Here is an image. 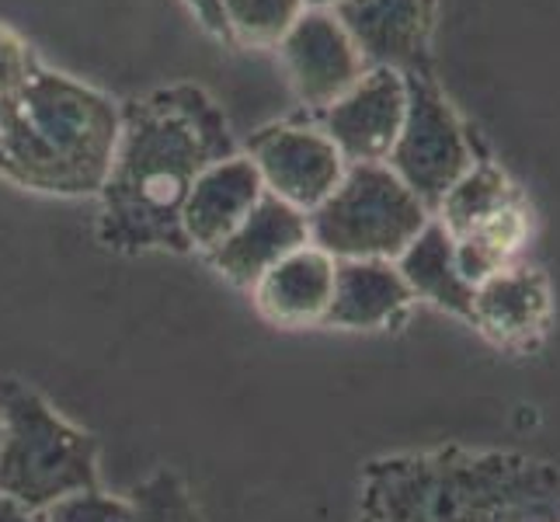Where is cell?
Wrapping results in <instances>:
<instances>
[{"label":"cell","instance_id":"cell-2","mask_svg":"<svg viewBox=\"0 0 560 522\" xmlns=\"http://www.w3.org/2000/svg\"><path fill=\"white\" fill-rule=\"evenodd\" d=\"M115 140L119 105L105 91L38 63L0 119V178L43 196H98Z\"/></svg>","mask_w":560,"mask_h":522},{"label":"cell","instance_id":"cell-12","mask_svg":"<svg viewBox=\"0 0 560 522\" xmlns=\"http://www.w3.org/2000/svg\"><path fill=\"white\" fill-rule=\"evenodd\" d=\"M303 244H311L306 212L265 192L261 202L247 212L241 227L220 247L209 251L206 262L237 289H255V282L268 268L300 251Z\"/></svg>","mask_w":560,"mask_h":522},{"label":"cell","instance_id":"cell-6","mask_svg":"<svg viewBox=\"0 0 560 522\" xmlns=\"http://www.w3.org/2000/svg\"><path fill=\"white\" fill-rule=\"evenodd\" d=\"M404 84H408V112L383 164L415 192L424 209L435 212L446 192L474 167V143L429 67L404 73Z\"/></svg>","mask_w":560,"mask_h":522},{"label":"cell","instance_id":"cell-16","mask_svg":"<svg viewBox=\"0 0 560 522\" xmlns=\"http://www.w3.org/2000/svg\"><path fill=\"white\" fill-rule=\"evenodd\" d=\"M397 268H400L404 282H408V289L415 293V300L432 303L439 311H450L470 324L474 286L459 272L456 241L435 217L424 223V230L408 247H404V255L397 258Z\"/></svg>","mask_w":560,"mask_h":522},{"label":"cell","instance_id":"cell-4","mask_svg":"<svg viewBox=\"0 0 560 522\" xmlns=\"http://www.w3.org/2000/svg\"><path fill=\"white\" fill-rule=\"evenodd\" d=\"M0 386H4L0 495L46 512L67 495L102 488L98 439L67 421L28 383L0 380Z\"/></svg>","mask_w":560,"mask_h":522},{"label":"cell","instance_id":"cell-19","mask_svg":"<svg viewBox=\"0 0 560 522\" xmlns=\"http://www.w3.org/2000/svg\"><path fill=\"white\" fill-rule=\"evenodd\" d=\"M303 11V0H223L230 43L261 49H276Z\"/></svg>","mask_w":560,"mask_h":522},{"label":"cell","instance_id":"cell-15","mask_svg":"<svg viewBox=\"0 0 560 522\" xmlns=\"http://www.w3.org/2000/svg\"><path fill=\"white\" fill-rule=\"evenodd\" d=\"M415 293L404 282L397 262L349 258L335 262V293L327 306V327L345 332H380L411 311Z\"/></svg>","mask_w":560,"mask_h":522},{"label":"cell","instance_id":"cell-18","mask_svg":"<svg viewBox=\"0 0 560 522\" xmlns=\"http://www.w3.org/2000/svg\"><path fill=\"white\" fill-rule=\"evenodd\" d=\"M518 196H523V192L512 185V178L498 164L474 161V167L446 192V199L439 202L432 217L450 230L453 241H459V237H467L480 220H488L491 212H498L501 206H509Z\"/></svg>","mask_w":560,"mask_h":522},{"label":"cell","instance_id":"cell-23","mask_svg":"<svg viewBox=\"0 0 560 522\" xmlns=\"http://www.w3.org/2000/svg\"><path fill=\"white\" fill-rule=\"evenodd\" d=\"M188 11L196 14V22L209 32L217 35L220 43H230V32H226V18H223V0H185Z\"/></svg>","mask_w":560,"mask_h":522},{"label":"cell","instance_id":"cell-3","mask_svg":"<svg viewBox=\"0 0 560 522\" xmlns=\"http://www.w3.org/2000/svg\"><path fill=\"white\" fill-rule=\"evenodd\" d=\"M560 495V471L523 453L446 446L373 460L362 474L365 522H491Z\"/></svg>","mask_w":560,"mask_h":522},{"label":"cell","instance_id":"cell-20","mask_svg":"<svg viewBox=\"0 0 560 522\" xmlns=\"http://www.w3.org/2000/svg\"><path fill=\"white\" fill-rule=\"evenodd\" d=\"M129 501L137 509V522H202V512L188 485L167 467H161L143 485L132 488Z\"/></svg>","mask_w":560,"mask_h":522},{"label":"cell","instance_id":"cell-27","mask_svg":"<svg viewBox=\"0 0 560 522\" xmlns=\"http://www.w3.org/2000/svg\"><path fill=\"white\" fill-rule=\"evenodd\" d=\"M359 522H365V519H359Z\"/></svg>","mask_w":560,"mask_h":522},{"label":"cell","instance_id":"cell-5","mask_svg":"<svg viewBox=\"0 0 560 522\" xmlns=\"http://www.w3.org/2000/svg\"><path fill=\"white\" fill-rule=\"evenodd\" d=\"M432 212L386 164H349L338 188L306 212L311 244L335 262H397Z\"/></svg>","mask_w":560,"mask_h":522},{"label":"cell","instance_id":"cell-1","mask_svg":"<svg viewBox=\"0 0 560 522\" xmlns=\"http://www.w3.org/2000/svg\"><path fill=\"white\" fill-rule=\"evenodd\" d=\"M223 108L196 84H167L119 105L108 178L98 192V241L119 255H188L182 209L199 174L234 158Z\"/></svg>","mask_w":560,"mask_h":522},{"label":"cell","instance_id":"cell-25","mask_svg":"<svg viewBox=\"0 0 560 522\" xmlns=\"http://www.w3.org/2000/svg\"><path fill=\"white\" fill-rule=\"evenodd\" d=\"M306 8H317V11H335L341 0H303Z\"/></svg>","mask_w":560,"mask_h":522},{"label":"cell","instance_id":"cell-22","mask_svg":"<svg viewBox=\"0 0 560 522\" xmlns=\"http://www.w3.org/2000/svg\"><path fill=\"white\" fill-rule=\"evenodd\" d=\"M38 63L43 60H38L25 38L0 25V119H4V112L14 105L18 94H22V88L28 84V77L35 73Z\"/></svg>","mask_w":560,"mask_h":522},{"label":"cell","instance_id":"cell-26","mask_svg":"<svg viewBox=\"0 0 560 522\" xmlns=\"http://www.w3.org/2000/svg\"><path fill=\"white\" fill-rule=\"evenodd\" d=\"M0 425H4V386H0Z\"/></svg>","mask_w":560,"mask_h":522},{"label":"cell","instance_id":"cell-8","mask_svg":"<svg viewBox=\"0 0 560 522\" xmlns=\"http://www.w3.org/2000/svg\"><path fill=\"white\" fill-rule=\"evenodd\" d=\"M404 112H408L404 73L373 67L335 105L317 112V129L338 147L345 164H383L400 137Z\"/></svg>","mask_w":560,"mask_h":522},{"label":"cell","instance_id":"cell-7","mask_svg":"<svg viewBox=\"0 0 560 522\" xmlns=\"http://www.w3.org/2000/svg\"><path fill=\"white\" fill-rule=\"evenodd\" d=\"M247 158L258 167L268 196L311 212L338 188L345 158L317 126L303 123H268L250 132Z\"/></svg>","mask_w":560,"mask_h":522},{"label":"cell","instance_id":"cell-10","mask_svg":"<svg viewBox=\"0 0 560 522\" xmlns=\"http://www.w3.org/2000/svg\"><path fill=\"white\" fill-rule=\"evenodd\" d=\"M439 0H341L335 18L352 35L365 67L400 73L429 67Z\"/></svg>","mask_w":560,"mask_h":522},{"label":"cell","instance_id":"cell-21","mask_svg":"<svg viewBox=\"0 0 560 522\" xmlns=\"http://www.w3.org/2000/svg\"><path fill=\"white\" fill-rule=\"evenodd\" d=\"M43 515L46 522H137V509H132L129 498L108 495L102 488L67 495Z\"/></svg>","mask_w":560,"mask_h":522},{"label":"cell","instance_id":"cell-13","mask_svg":"<svg viewBox=\"0 0 560 522\" xmlns=\"http://www.w3.org/2000/svg\"><path fill=\"white\" fill-rule=\"evenodd\" d=\"M261 196L265 185L247 153L237 150L234 158L209 164L191 185L182 209V230L188 247L202 251V255L220 247L241 227L247 212L261 202Z\"/></svg>","mask_w":560,"mask_h":522},{"label":"cell","instance_id":"cell-9","mask_svg":"<svg viewBox=\"0 0 560 522\" xmlns=\"http://www.w3.org/2000/svg\"><path fill=\"white\" fill-rule=\"evenodd\" d=\"M276 49L296 98L311 112L335 105L370 70L335 11L306 8Z\"/></svg>","mask_w":560,"mask_h":522},{"label":"cell","instance_id":"cell-14","mask_svg":"<svg viewBox=\"0 0 560 522\" xmlns=\"http://www.w3.org/2000/svg\"><path fill=\"white\" fill-rule=\"evenodd\" d=\"M335 293V258L320 247L303 244L250 289L258 314L276 327H314L324 324Z\"/></svg>","mask_w":560,"mask_h":522},{"label":"cell","instance_id":"cell-11","mask_svg":"<svg viewBox=\"0 0 560 522\" xmlns=\"http://www.w3.org/2000/svg\"><path fill=\"white\" fill-rule=\"evenodd\" d=\"M553 321V300L547 276L533 265H509L474 286L470 324L512 352H533L547 338Z\"/></svg>","mask_w":560,"mask_h":522},{"label":"cell","instance_id":"cell-24","mask_svg":"<svg viewBox=\"0 0 560 522\" xmlns=\"http://www.w3.org/2000/svg\"><path fill=\"white\" fill-rule=\"evenodd\" d=\"M0 522H46V515L22 506V501L8 498V495H0Z\"/></svg>","mask_w":560,"mask_h":522},{"label":"cell","instance_id":"cell-17","mask_svg":"<svg viewBox=\"0 0 560 522\" xmlns=\"http://www.w3.org/2000/svg\"><path fill=\"white\" fill-rule=\"evenodd\" d=\"M533 237V212L526 199L518 196L509 206L491 212L488 220H480L467 237L456 241V262L459 272L467 276L470 286L485 282L488 276L501 272L518 262Z\"/></svg>","mask_w":560,"mask_h":522}]
</instances>
